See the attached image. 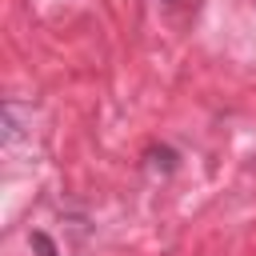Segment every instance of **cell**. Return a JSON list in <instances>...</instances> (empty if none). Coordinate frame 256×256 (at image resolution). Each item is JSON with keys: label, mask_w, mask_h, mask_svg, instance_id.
Here are the masks:
<instances>
[{"label": "cell", "mask_w": 256, "mask_h": 256, "mask_svg": "<svg viewBox=\"0 0 256 256\" xmlns=\"http://www.w3.org/2000/svg\"><path fill=\"white\" fill-rule=\"evenodd\" d=\"M32 244L40 248V256H56V248H52V240H48L44 232H36V236H32Z\"/></svg>", "instance_id": "6da1fadb"}]
</instances>
